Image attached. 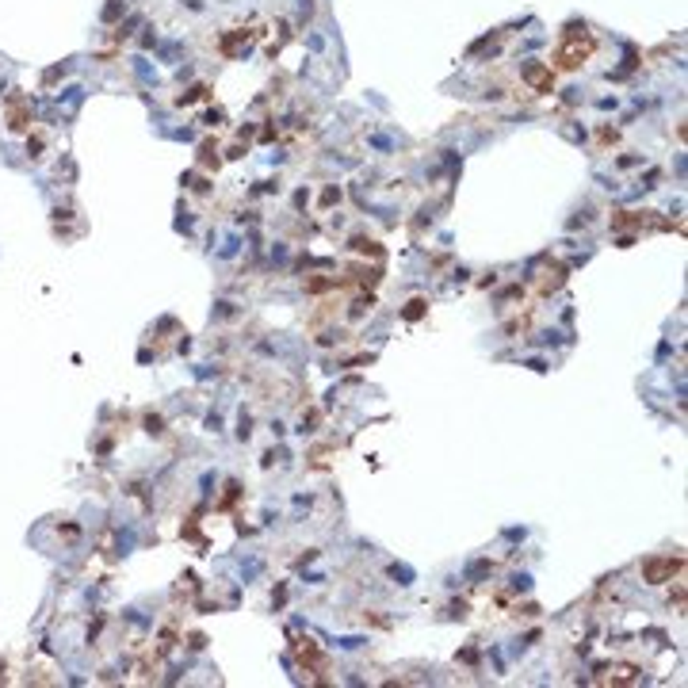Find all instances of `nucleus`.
I'll return each mask as SVG.
<instances>
[{
  "mask_svg": "<svg viewBox=\"0 0 688 688\" xmlns=\"http://www.w3.org/2000/svg\"><path fill=\"white\" fill-rule=\"evenodd\" d=\"M593 50H597V39L585 31V23H578L570 35H562V42H559V50H554L551 62L570 73V69H581V65L593 58Z\"/></svg>",
  "mask_w": 688,
  "mask_h": 688,
  "instance_id": "nucleus-1",
  "label": "nucleus"
},
{
  "mask_svg": "<svg viewBox=\"0 0 688 688\" xmlns=\"http://www.w3.org/2000/svg\"><path fill=\"white\" fill-rule=\"evenodd\" d=\"M681 570H684V559H681V554H677V559H673V554H662V559H646V562H643V581H646V585H665V581H673Z\"/></svg>",
  "mask_w": 688,
  "mask_h": 688,
  "instance_id": "nucleus-2",
  "label": "nucleus"
},
{
  "mask_svg": "<svg viewBox=\"0 0 688 688\" xmlns=\"http://www.w3.org/2000/svg\"><path fill=\"white\" fill-rule=\"evenodd\" d=\"M639 673H643L639 665H631V662H616V665L600 669V677H597V681H600V684H635V681H639Z\"/></svg>",
  "mask_w": 688,
  "mask_h": 688,
  "instance_id": "nucleus-3",
  "label": "nucleus"
},
{
  "mask_svg": "<svg viewBox=\"0 0 688 688\" xmlns=\"http://www.w3.org/2000/svg\"><path fill=\"white\" fill-rule=\"evenodd\" d=\"M524 81L532 84L540 96H547V92L554 88V73H551V65H543V62H532V65H524Z\"/></svg>",
  "mask_w": 688,
  "mask_h": 688,
  "instance_id": "nucleus-4",
  "label": "nucleus"
},
{
  "mask_svg": "<svg viewBox=\"0 0 688 688\" xmlns=\"http://www.w3.org/2000/svg\"><path fill=\"white\" fill-rule=\"evenodd\" d=\"M421 314H425V298H413V303H409V310H405V317H409V322H413V317H421Z\"/></svg>",
  "mask_w": 688,
  "mask_h": 688,
  "instance_id": "nucleus-5",
  "label": "nucleus"
}]
</instances>
